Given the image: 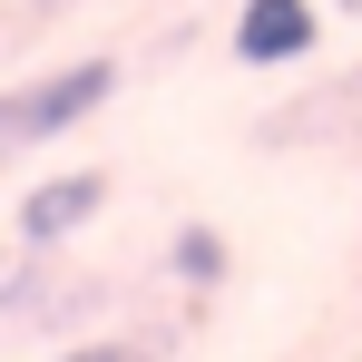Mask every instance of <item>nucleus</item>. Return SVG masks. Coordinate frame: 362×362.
<instances>
[{"label":"nucleus","mask_w":362,"mask_h":362,"mask_svg":"<svg viewBox=\"0 0 362 362\" xmlns=\"http://www.w3.org/2000/svg\"><path fill=\"white\" fill-rule=\"evenodd\" d=\"M59 362H137L127 343H78V353H59Z\"/></svg>","instance_id":"5"},{"label":"nucleus","mask_w":362,"mask_h":362,"mask_svg":"<svg viewBox=\"0 0 362 362\" xmlns=\"http://www.w3.org/2000/svg\"><path fill=\"white\" fill-rule=\"evenodd\" d=\"M0 264H10V245H0Z\"/></svg>","instance_id":"6"},{"label":"nucleus","mask_w":362,"mask_h":362,"mask_svg":"<svg viewBox=\"0 0 362 362\" xmlns=\"http://www.w3.org/2000/svg\"><path fill=\"white\" fill-rule=\"evenodd\" d=\"M108 88H118V59H69V69H49V78H30V88H10V98H0V147H49L59 127L98 118Z\"/></svg>","instance_id":"1"},{"label":"nucleus","mask_w":362,"mask_h":362,"mask_svg":"<svg viewBox=\"0 0 362 362\" xmlns=\"http://www.w3.org/2000/svg\"><path fill=\"white\" fill-rule=\"evenodd\" d=\"M98 206H108V177H88V167H78V177L30 186V196H20V245H40V255H49V245H69Z\"/></svg>","instance_id":"3"},{"label":"nucleus","mask_w":362,"mask_h":362,"mask_svg":"<svg viewBox=\"0 0 362 362\" xmlns=\"http://www.w3.org/2000/svg\"><path fill=\"white\" fill-rule=\"evenodd\" d=\"M323 40V10L313 0H245L235 10V59L245 69H294Z\"/></svg>","instance_id":"2"},{"label":"nucleus","mask_w":362,"mask_h":362,"mask_svg":"<svg viewBox=\"0 0 362 362\" xmlns=\"http://www.w3.org/2000/svg\"><path fill=\"white\" fill-rule=\"evenodd\" d=\"M167 264H177L186 284H216V274H226V235H216V226H186V235H177V255H167Z\"/></svg>","instance_id":"4"}]
</instances>
